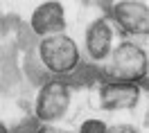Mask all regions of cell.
Returning <instances> with one entry per match:
<instances>
[{
	"label": "cell",
	"instance_id": "2",
	"mask_svg": "<svg viewBox=\"0 0 149 133\" xmlns=\"http://www.w3.org/2000/svg\"><path fill=\"white\" fill-rule=\"evenodd\" d=\"M102 79H115V81H127L136 86H147L149 75V54L147 48L131 41V38H120L115 41L109 59L102 63L100 70Z\"/></svg>",
	"mask_w": 149,
	"mask_h": 133
},
{
	"label": "cell",
	"instance_id": "7",
	"mask_svg": "<svg viewBox=\"0 0 149 133\" xmlns=\"http://www.w3.org/2000/svg\"><path fill=\"white\" fill-rule=\"evenodd\" d=\"M29 32L36 38H45L52 34H63L68 27V20H65V7L56 0H45V2H38L36 7L29 14Z\"/></svg>",
	"mask_w": 149,
	"mask_h": 133
},
{
	"label": "cell",
	"instance_id": "5",
	"mask_svg": "<svg viewBox=\"0 0 149 133\" xmlns=\"http://www.w3.org/2000/svg\"><path fill=\"white\" fill-rule=\"evenodd\" d=\"M142 86L115 81V79H100L97 84V102L102 111L120 113V111H133L142 102Z\"/></svg>",
	"mask_w": 149,
	"mask_h": 133
},
{
	"label": "cell",
	"instance_id": "4",
	"mask_svg": "<svg viewBox=\"0 0 149 133\" xmlns=\"http://www.w3.org/2000/svg\"><path fill=\"white\" fill-rule=\"evenodd\" d=\"M104 14L111 20L115 32L120 29L124 38L138 41L149 36V5L145 0H118V2H106Z\"/></svg>",
	"mask_w": 149,
	"mask_h": 133
},
{
	"label": "cell",
	"instance_id": "11",
	"mask_svg": "<svg viewBox=\"0 0 149 133\" xmlns=\"http://www.w3.org/2000/svg\"><path fill=\"white\" fill-rule=\"evenodd\" d=\"M0 133H11V129L5 124V120H0Z\"/></svg>",
	"mask_w": 149,
	"mask_h": 133
},
{
	"label": "cell",
	"instance_id": "9",
	"mask_svg": "<svg viewBox=\"0 0 149 133\" xmlns=\"http://www.w3.org/2000/svg\"><path fill=\"white\" fill-rule=\"evenodd\" d=\"M34 133H77L72 129H63L59 124H36L34 126Z\"/></svg>",
	"mask_w": 149,
	"mask_h": 133
},
{
	"label": "cell",
	"instance_id": "10",
	"mask_svg": "<svg viewBox=\"0 0 149 133\" xmlns=\"http://www.w3.org/2000/svg\"><path fill=\"white\" fill-rule=\"evenodd\" d=\"M106 133H142L136 126V124H129V122H120V124H113V126H109V131Z\"/></svg>",
	"mask_w": 149,
	"mask_h": 133
},
{
	"label": "cell",
	"instance_id": "6",
	"mask_svg": "<svg viewBox=\"0 0 149 133\" xmlns=\"http://www.w3.org/2000/svg\"><path fill=\"white\" fill-rule=\"evenodd\" d=\"M115 34L118 32L106 16L93 18L84 32V50H81L84 59H88L93 66H102L115 45Z\"/></svg>",
	"mask_w": 149,
	"mask_h": 133
},
{
	"label": "cell",
	"instance_id": "1",
	"mask_svg": "<svg viewBox=\"0 0 149 133\" xmlns=\"http://www.w3.org/2000/svg\"><path fill=\"white\" fill-rule=\"evenodd\" d=\"M34 61L38 66V79H65L70 81L84 68L81 45L70 34H52L38 38L34 45Z\"/></svg>",
	"mask_w": 149,
	"mask_h": 133
},
{
	"label": "cell",
	"instance_id": "8",
	"mask_svg": "<svg viewBox=\"0 0 149 133\" xmlns=\"http://www.w3.org/2000/svg\"><path fill=\"white\" fill-rule=\"evenodd\" d=\"M106 131H109V124L100 117H88L77 129V133H106Z\"/></svg>",
	"mask_w": 149,
	"mask_h": 133
},
{
	"label": "cell",
	"instance_id": "3",
	"mask_svg": "<svg viewBox=\"0 0 149 133\" xmlns=\"http://www.w3.org/2000/svg\"><path fill=\"white\" fill-rule=\"evenodd\" d=\"M72 104V84L65 79H43L38 84L32 104V115L36 124L61 122Z\"/></svg>",
	"mask_w": 149,
	"mask_h": 133
}]
</instances>
